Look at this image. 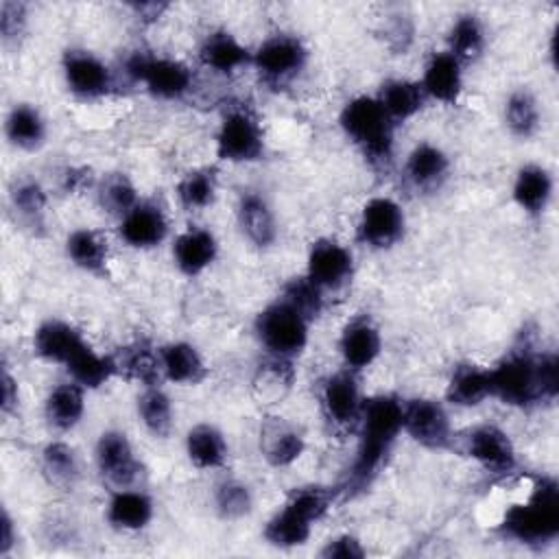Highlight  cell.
I'll list each match as a JSON object with an SVG mask.
<instances>
[{
  "label": "cell",
  "instance_id": "cell-1",
  "mask_svg": "<svg viewBox=\"0 0 559 559\" xmlns=\"http://www.w3.org/2000/svg\"><path fill=\"white\" fill-rule=\"evenodd\" d=\"M358 450L347 476V491L367 489L402 432V400L389 393L365 400Z\"/></svg>",
  "mask_w": 559,
  "mask_h": 559
},
{
  "label": "cell",
  "instance_id": "cell-2",
  "mask_svg": "<svg viewBox=\"0 0 559 559\" xmlns=\"http://www.w3.org/2000/svg\"><path fill=\"white\" fill-rule=\"evenodd\" d=\"M500 531L526 546H544L559 535V485L550 476L537 478L526 502L511 504Z\"/></svg>",
  "mask_w": 559,
  "mask_h": 559
},
{
  "label": "cell",
  "instance_id": "cell-3",
  "mask_svg": "<svg viewBox=\"0 0 559 559\" xmlns=\"http://www.w3.org/2000/svg\"><path fill=\"white\" fill-rule=\"evenodd\" d=\"M338 124L360 155L376 168H386L393 157L395 124L376 96H354L341 109Z\"/></svg>",
  "mask_w": 559,
  "mask_h": 559
},
{
  "label": "cell",
  "instance_id": "cell-4",
  "mask_svg": "<svg viewBox=\"0 0 559 559\" xmlns=\"http://www.w3.org/2000/svg\"><path fill=\"white\" fill-rule=\"evenodd\" d=\"M334 502V491L323 485L295 489L282 509L264 526V539L275 548H297L310 539L312 524L319 522Z\"/></svg>",
  "mask_w": 559,
  "mask_h": 559
},
{
  "label": "cell",
  "instance_id": "cell-5",
  "mask_svg": "<svg viewBox=\"0 0 559 559\" xmlns=\"http://www.w3.org/2000/svg\"><path fill=\"white\" fill-rule=\"evenodd\" d=\"M310 319L284 297L269 304L255 319V334L271 356L293 360L308 345Z\"/></svg>",
  "mask_w": 559,
  "mask_h": 559
},
{
  "label": "cell",
  "instance_id": "cell-6",
  "mask_svg": "<svg viewBox=\"0 0 559 559\" xmlns=\"http://www.w3.org/2000/svg\"><path fill=\"white\" fill-rule=\"evenodd\" d=\"M124 72L131 81L142 83L151 96L162 100L183 98L194 83L192 70L183 61L146 50L131 52L124 61Z\"/></svg>",
  "mask_w": 559,
  "mask_h": 559
},
{
  "label": "cell",
  "instance_id": "cell-7",
  "mask_svg": "<svg viewBox=\"0 0 559 559\" xmlns=\"http://www.w3.org/2000/svg\"><path fill=\"white\" fill-rule=\"evenodd\" d=\"M491 376V395H496L502 404L526 408L539 400L537 386V354L528 347L509 349L493 369Z\"/></svg>",
  "mask_w": 559,
  "mask_h": 559
},
{
  "label": "cell",
  "instance_id": "cell-8",
  "mask_svg": "<svg viewBox=\"0 0 559 559\" xmlns=\"http://www.w3.org/2000/svg\"><path fill=\"white\" fill-rule=\"evenodd\" d=\"M308 61V48L304 41L288 33H275L266 37L255 52H251V63L269 85H284L293 81Z\"/></svg>",
  "mask_w": 559,
  "mask_h": 559
},
{
  "label": "cell",
  "instance_id": "cell-9",
  "mask_svg": "<svg viewBox=\"0 0 559 559\" xmlns=\"http://www.w3.org/2000/svg\"><path fill=\"white\" fill-rule=\"evenodd\" d=\"M264 155V133L249 109H231L216 131V157L231 164L258 162Z\"/></svg>",
  "mask_w": 559,
  "mask_h": 559
},
{
  "label": "cell",
  "instance_id": "cell-10",
  "mask_svg": "<svg viewBox=\"0 0 559 559\" xmlns=\"http://www.w3.org/2000/svg\"><path fill=\"white\" fill-rule=\"evenodd\" d=\"M402 432L428 450H445L452 443L450 415L441 402L430 397L402 402Z\"/></svg>",
  "mask_w": 559,
  "mask_h": 559
},
{
  "label": "cell",
  "instance_id": "cell-11",
  "mask_svg": "<svg viewBox=\"0 0 559 559\" xmlns=\"http://www.w3.org/2000/svg\"><path fill=\"white\" fill-rule=\"evenodd\" d=\"M94 459L100 478L116 489L131 487L142 474V463L135 456V450L122 430L100 432Z\"/></svg>",
  "mask_w": 559,
  "mask_h": 559
},
{
  "label": "cell",
  "instance_id": "cell-12",
  "mask_svg": "<svg viewBox=\"0 0 559 559\" xmlns=\"http://www.w3.org/2000/svg\"><path fill=\"white\" fill-rule=\"evenodd\" d=\"M404 227L402 205L391 197H373L360 210L358 240L369 249H389L404 236Z\"/></svg>",
  "mask_w": 559,
  "mask_h": 559
},
{
  "label": "cell",
  "instance_id": "cell-13",
  "mask_svg": "<svg viewBox=\"0 0 559 559\" xmlns=\"http://www.w3.org/2000/svg\"><path fill=\"white\" fill-rule=\"evenodd\" d=\"M68 90L81 100H96L111 92L114 76L107 63L90 50L70 48L61 59Z\"/></svg>",
  "mask_w": 559,
  "mask_h": 559
},
{
  "label": "cell",
  "instance_id": "cell-14",
  "mask_svg": "<svg viewBox=\"0 0 559 559\" xmlns=\"http://www.w3.org/2000/svg\"><path fill=\"white\" fill-rule=\"evenodd\" d=\"M354 275L352 251L334 238H319L308 249L306 277L321 290H338Z\"/></svg>",
  "mask_w": 559,
  "mask_h": 559
},
{
  "label": "cell",
  "instance_id": "cell-15",
  "mask_svg": "<svg viewBox=\"0 0 559 559\" xmlns=\"http://www.w3.org/2000/svg\"><path fill=\"white\" fill-rule=\"evenodd\" d=\"M465 452L491 474H509L518 465L511 437L493 424L474 426L465 437Z\"/></svg>",
  "mask_w": 559,
  "mask_h": 559
},
{
  "label": "cell",
  "instance_id": "cell-16",
  "mask_svg": "<svg viewBox=\"0 0 559 559\" xmlns=\"http://www.w3.org/2000/svg\"><path fill=\"white\" fill-rule=\"evenodd\" d=\"M118 236L131 249L159 247L168 236L166 212L153 201H138L118 223Z\"/></svg>",
  "mask_w": 559,
  "mask_h": 559
},
{
  "label": "cell",
  "instance_id": "cell-17",
  "mask_svg": "<svg viewBox=\"0 0 559 559\" xmlns=\"http://www.w3.org/2000/svg\"><path fill=\"white\" fill-rule=\"evenodd\" d=\"M362 397L360 386L356 380V371H336L332 373L321 389V406L325 417L338 426L347 428L360 419L362 413Z\"/></svg>",
  "mask_w": 559,
  "mask_h": 559
},
{
  "label": "cell",
  "instance_id": "cell-18",
  "mask_svg": "<svg viewBox=\"0 0 559 559\" xmlns=\"http://www.w3.org/2000/svg\"><path fill=\"white\" fill-rule=\"evenodd\" d=\"M338 352L349 371L367 369L382 352V334L378 325L367 314L352 319L341 332Z\"/></svg>",
  "mask_w": 559,
  "mask_h": 559
},
{
  "label": "cell",
  "instance_id": "cell-19",
  "mask_svg": "<svg viewBox=\"0 0 559 559\" xmlns=\"http://www.w3.org/2000/svg\"><path fill=\"white\" fill-rule=\"evenodd\" d=\"M419 85L426 98L452 105L463 92V63L448 50L432 52L424 66Z\"/></svg>",
  "mask_w": 559,
  "mask_h": 559
},
{
  "label": "cell",
  "instance_id": "cell-20",
  "mask_svg": "<svg viewBox=\"0 0 559 559\" xmlns=\"http://www.w3.org/2000/svg\"><path fill=\"white\" fill-rule=\"evenodd\" d=\"M218 255V240L205 227H188L173 242L175 266L188 275L197 277L214 264Z\"/></svg>",
  "mask_w": 559,
  "mask_h": 559
},
{
  "label": "cell",
  "instance_id": "cell-21",
  "mask_svg": "<svg viewBox=\"0 0 559 559\" xmlns=\"http://www.w3.org/2000/svg\"><path fill=\"white\" fill-rule=\"evenodd\" d=\"M306 450L301 432L282 417H269L260 426V452L273 467L293 465Z\"/></svg>",
  "mask_w": 559,
  "mask_h": 559
},
{
  "label": "cell",
  "instance_id": "cell-22",
  "mask_svg": "<svg viewBox=\"0 0 559 559\" xmlns=\"http://www.w3.org/2000/svg\"><path fill=\"white\" fill-rule=\"evenodd\" d=\"M450 173V157L432 142H419L406 157L404 175L413 188L421 192L437 190Z\"/></svg>",
  "mask_w": 559,
  "mask_h": 559
},
{
  "label": "cell",
  "instance_id": "cell-23",
  "mask_svg": "<svg viewBox=\"0 0 559 559\" xmlns=\"http://www.w3.org/2000/svg\"><path fill=\"white\" fill-rule=\"evenodd\" d=\"M555 181L548 168L542 164H524L513 179L511 197L515 205L528 216H542L552 199Z\"/></svg>",
  "mask_w": 559,
  "mask_h": 559
},
{
  "label": "cell",
  "instance_id": "cell-24",
  "mask_svg": "<svg viewBox=\"0 0 559 559\" xmlns=\"http://www.w3.org/2000/svg\"><path fill=\"white\" fill-rule=\"evenodd\" d=\"M238 227L245 234V238L264 249L271 247L277 238V221L269 205V201L260 192H245L238 199Z\"/></svg>",
  "mask_w": 559,
  "mask_h": 559
},
{
  "label": "cell",
  "instance_id": "cell-25",
  "mask_svg": "<svg viewBox=\"0 0 559 559\" xmlns=\"http://www.w3.org/2000/svg\"><path fill=\"white\" fill-rule=\"evenodd\" d=\"M199 59L205 68L218 74H231L251 63V52L242 46L236 35L225 28H216L205 35L199 46Z\"/></svg>",
  "mask_w": 559,
  "mask_h": 559
},
{
  "label": "cell",
  "instance_id": "cell-26",
  "mask_svg": "<svg viewBox=\"0 0 559 559\" xmlns=\"http://www.w3.org/2000/svg\"><path fill=\"white\" fill-rule=\"evenodd\" d=\"M157 352L164 380L175 384H199L207 373L201 352L188 341L166 343Z\"/></svg>",
  "mask_w": 559,
  "mask_h": 559
},
{
  "label": "cell",
  "instance_id": "cell-27",
  "mask_svg": "<svg viewBox=\"0 0 559 559\" xmlns=\"http://www.w3.org/2000/svg\"><path fill=\"white\" fill-rule=\"evenodd\" d=\"M155 504L140 489H116L107 502V522L118 531H142L151 524Z\"/></svg>",
  "mask_w": 559,
  "mask_h": 559
},
{
  "label": "cell",
  "instance_id": "cell-28",
  "mask_svg": "<svg viewBox=\"0 0 559 559\" xmlns=\"http://www.w3.org/2000/svg\"><path fill=\"white\" fill-rule=\"evenodd\" d=\"M83 343L85 338L81 336V332L74 325L59 319H48L39 323L33 334L35 354L41 356L44 360L59 362V365H66L68 358L74 354V349Z\"/></svg>",
  "mask_w": 559,
  "mask_h": 559
},
{
  "label": "cell",
  "instance_id": "cell-29",
  "mask_svg": "<svg viewBox=\"0 0 559 559\" xmlns=\"http://www.w3.org/2000/svg\"><path fill=\"white\" fill-rule=\"evenodd\" d=\"M489 395H491L489 369L478 367L474 362H461L452 369L445 386V397L450 404L469 408V406H478Z\"/></svg>",
  "mask_w": 559,
  "mask_h": 559
},
{
  "label": "cell",
  "instance_id": "cell-30",
  "mask_svg": "<svg viewBox=\"0 0 559 559\" xmlns=\"http://www.w3.org/2000/svg\"><path fill=\"white\" fill-rule=\"evenodd\" d=\"M378 103L393 120V124L411 120L415 114L421 111L426 103V94L417 81L411 79H389L380 85Z\"/></svg>",
  "mask_w": 559,
  "mask_h": 559
},
{
  "label": "cell",
  "instance_id": "cell-31",
  "mask_svg": "<svg viewBox=\"0 0 559 559\" xmlns=\"http://www.w3.org/2000/svg\"><path fill=\"white\" fill-rule=\"evenodd\" d=\"M85 389L81 384L72 382H61L55 389H50V393L46 395V404H44V413L48 424L59 430V432H68L72 430L83 413H85Z\"/></svg>",
  "mask_w": 559,
  "mask_h": 559
},
{
  "label": "cell",
  "instance_id": "cell-32",
  "mask_svg": "<svg viewBox=\"0 0 559 559\" xmlns=\"http://www.w3.org/2000/svg\"><path fill=\"white\" fill-rule=\"evenodd\" d=\"M63 367L70 378L83 389H98L118 373L116 358L98 354L87 341L74 349Z\"/></svg>",
  "mask_w": 559,
  "mask_h": 559
},
{
  "label": "cell",
  "instance_id": "cell-33",
  "mask_svg": "<svg viewBox=\"0 0 559 559\" xmlns=\"http://www.w3.org/2000/svg\"><path fill=\"white\" fill-rule=\"evenodd\" d=\"M227 441L212 424H197L186 435V454L199 469H218L227 461Z\"/></svg>",
  "mask_w": 559,
  "mask_h": 559
},
{
  "label": "cell",
  "instance_id": "cell-34",
  "mask_svg": "<svg viewBox=\"0 0 559 559\" xmlns=\"http://www.w3.org/2000/svg\"><path fill=\"white\" fill-rule=\"evenodd\" d=\"M66 253L74 266L87 273H103L109 258V245L98 229L76 227L66 238Z\"/></svg>",
  "mask_w": 559,
  "mask_h": 559
},
{
  "label": "cell",
  "instance_id": "cell-35",
  "mask_svg": "<svg viewBox=\"0 0 559 559\" xmlns=\"http://www.w3.org/2000/svg\"><path fill=\"white\" fill-rule=\"evenodd\" d=\"M7 140L22 151H35L46 140V120L37 107L28 103H15L4 120Z\"/></svg>",
  "mask_w": 559,
  "mask_h": 559
},
{
  "label": "cell",
  "instance_id": "cell-36",
  "mask_svg": "<svg viewBox=\"0 0 559 559\" xmlns=\"http://www.w3.org/2000/svg\"><path fill=\"white\" fill-rule=\"evenodd\" d=\"M116 358V369L120 376L127 380L140 382L144 386L159 384L162 380V367H159V352L148 345L146 341H135L127 347Z\"/></svg>",
  "mask_w": 559,
  "mask_h": 559
},
{
  "label": "cell",
  "instance_id": "cell-37",
  "mask_svg": "<svg viewBox=\"0 0 559 559\" xmlns=\"http://www.w3.org/2000/svg\"><path fill=\"white\" fill-rule=\"evenodd\" d=\"M41 469L50 485L72 489L81 478V463L76 450L66 441H50L41 450Z\"/></svg>",
  "mask_w": 559,
  "mask_h": 559
},
{
  "label": "cell",
  "instance_id": "cell-38",
  "mask_svg": "<svg viewBox=\"0 0 559 559\" xmlns=\"http://www.w3.org/2000/svg\"><path fill=\"white\" fill-rule=\"evenodd\" d=\"M504 122H507L509 131L520 140H528L539 131L542 111H539V103L531 90L518 87L507 96Z\"/></svg>",
  "mask_w": 559,
  "mask_h": 559
},
{
  "label": "cell",
  "instance_id": "cell-39",
  "mask_svg": "<svg viewBox=\"0 0 559 559\" xmlns=\"http://www.w3.org/2000/svg\"><path fill=\"white\" fill-rule=\"evenodd\" d=\"M138 417L142 426L159 439H166L175 424V411L168 393L159 386H144L142 395L138 397Z\"/></svg>",
  "mask_w": 559,
  "mask_h": 559
},
{
  "label": "cell",
  "instance_id": "cell-40",
  "mask_svg": "<svg viewBox=\"0 0 559 559\" xmlns=\"http://www.w3.org/2000/svg\"><path fill=\"white\" fill-rule=\"evenodd\" d=\"M216 190H218V175H216V168L212 166H199L188 170L175 188L181 207L190 212L205 210L207 205H212L216 199Z\"/></svg>",
  "mask_w": 559,
  "mask_h": 559
},
{
  "label": "cell",
  "instance_id": "cell-41",
  "mask_svg": "<svg viewBox=\"0 0 559 559\" xmlns=\"http://www.w3.org/2000/svg\"><path fill=\"white\" fill-rule=\"evenodd\" d=\"M485 50V28L474 13H463L454 20L448 35V52H452L461 63L474 61Z\"/></svg>",
  "mask_w": 559,
  "mask_h": 559
},
{
  "label": "cell",
  "instance_id": "cell-42",
  "mask_svg": "<svg viewBox=\"0 0 559 559\" xmlns=\"http://www.w3.org/2000/svg\"><path fill=\"white\" fill-rule=\"evenodd\" d=\"M46 203V190L37 179H20L11 188V207L15 210L17 218L31 229L44 227Z\"/></svg>",
  "mask_w": 559,
  "mask_h": 559
},
{
  "label": "cell",
  "instance_id": "cell-43",
  "mask_svg": "<svg viewBox=\"0 0 559 559\" xmlns=\"http://www.w3.org/2000/svg\"><path fill=\"white\" fill-rule=\"evenodd\" d=\"M96 197L100 207L118 218H122L140 201L133 181L124 173L105 175L96 186Z\"/></svg>",
  "mask_w": 559,
  "mask_h": 559
},
{
  "label": "cell",
  "instance_id": "cell-44",
  "mask_svg": "<svg viewBox=\"0 0 559 559\" xmlns=\"http://www.w3.org/2000/svg\"><path fill=\"white\" fill-rule=\"evenodd\" d=\"M214 509L223 520H240L253 509V493L249 485L238 478H223L214 487Z\"/></svg>",
  "mask_w": 559,
  "mask_h": 559
},
{
  "label": "cell",
  "instance_id": "cell-45",
  "mask_svg": "<svg viewBox=\"0 0 559 559\" xmlns=\"http://www.w3.org/2000/svg\"><path fill=\"white\" fill-rule=\"evenodd\" d=\"M282 297L286 301H290L310 321L323 310V290L314 282H310L306 275L304 277H293L284 286V295Z\"/></svg>",
  "mask_w": 559,
  "mask_h": 559
},
{
  "label": "cell",
  "instance_id": "cell-46",
  "mask_svg": "<svg viewBox=\"0 0 559 559\" xmlns=\"http://www.w3.org/2000/svg\"><path fill=\"white\" fill-rule=\"evenodd\" d=\"M537 386L539 400L552 402L559 393V360L555 352L537 354Z\"/></svg>",
  "mask_w": 559,
  "mask_h": 559
},
{
  "label": "cell",
  "instance_id": "cell-47",
  "mask_svg": "<svg viewBox=\"0 0 559 559\" xmlns=\"http://www.w3.org/2000/svg\"><path fill=\"white\" fill-rule=\"evenodd\" d=\"M26 26V4L22 2H13V0H4L0 4V35L2 41L15 44Z\"/></svg>",
  "mask_w": 559,
  "mask_h": 559
},
{
  "label": "cell",
  "instance_id": "cell-48",
  "mask_svg": "<svg viewBox=\"0 0 559 559\" xmlns=\"http://www.w3.org/2000/svg\"><path fill=\"white\" fill-rule=\"evenodd\" d=\"M319 555L323 559H362L367 555V550L356 535L341 533V535L330 537L323 544V548L319 550Z\"/></svg>",
  "mask_w": 559,
  "mask_h": 559
},
{
  "label": "cell",
  "instance_id": "cell-49",
  "mask_svg": "<svg viewBox=\"0 0 559 559\" xmlns=\"http://www.w3.org/2000/svg\"><path fill=\"white\" fill-rule=\"evenodd\" d=\"M386 39L393 48L397 50H406V46L411 44L413 39V22L408 17H402V15H395L389 26H386Z\"/></svg>",
  "mask_w": 559,
  "mask_h": 559
},
{
  "label": "cell",
  "instance_id": "cell-50",
  "mask_svg": "<svg viewBox=\"0 0 559 559\" xmlns=\"http://www.w3.org/2000/svg\"><path fill=\"white\" fill-rule=\"evenodd\" d=\"M2 413L9 415L13 408H17V402H20V391H17V380L11 376V371L7 369V365H2Z\"/></svg>",
  "mask_w": 559,
  "mask_h": 559
},
{
  "label": "cell",
  "instance_id": "cell-51",
  "mask_svg": "<svg viewBox=\"0 0 559 559\" xmlns=\"http://www.w3.org/2000/svg\"><path fill=\"white\" fill-rule=\"evenodd\" d=\"M0 528H2V533H0V557H7V555L13 550V546L17 544L15 524H13V518L9 515V511H7V509L2 511Z\"/></svg>",
  "mask_w": 559,
  "mask_h": 559
},
{
  "label": "cell",
  "instance_id": "cell-52",
  "mask_svg": "<svg viewBox=\"0 0 559 559\" xmlns=\"http://www.w3.org/2000/svg\"><path fill=\"white\" fill-rule=\"evenodd\" d=\"M92 186V173L87 168H68L63 173V190L76 192Z\"/></svg>",
  "mask_w": 559,
  "mask_h": 559
}]
</instances>
